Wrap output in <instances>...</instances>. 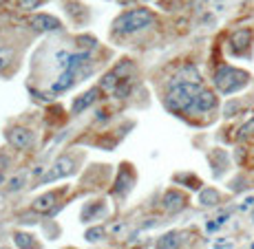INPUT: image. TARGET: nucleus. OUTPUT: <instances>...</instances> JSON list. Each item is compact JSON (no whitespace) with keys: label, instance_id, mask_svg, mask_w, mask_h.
<instances>
[{"label":"nucleus","instance_id":"obj_1","mask_svg":"<svg viewBox=\"0 0 254 249\" xmlns=\"http://www.w3.org/2000/svg\"><path fill=\"white\" fill-rule=\"evenodd\" d=\"M248 82H250V75L234 66H221L214 73V84H217V89L221 93H226V95L241 91L243 86H248Z\"/></svg>","mask_w":254,"mask_h":249},{"label":"nucleus","instance_id":"obj_2","mask_svg":"<svg viewBox=\"0 0 254 249\" xmlns=\"http://www.w3.org/2000/svg\"><path fill=\"white\" fill-rule=\"evenodd\" d=\"M153 20L155 18L148 9H133V11L122 13V16L115 20L113 29L117 33H135V31H139V29L148 27Z\"/></svg>","mask_w":254,"mask_h":249},{"label":"nucleus","instance_id":"obj_3","mask_svg":"<svg viewBox=\"0 0 254 249\" xmlns=\"http://www.w3.org/2000/svg\"><path fill=\"white\" fill-rule=\"evenodd\" d=\"M217 106H219L217 95H214L212 91H208V89H201L199 91V95L194 97L192 106L188 108V113L190 115H208V113H212Z\"/></svg>","mask_w":254,"mask_h":249},{"label":"nucleus","instance_id":"obj_4","mask_svg":"<svg viewBox=\"0 0 254 249\" xmlns=\"http://www.w3.org/2000/svg\"><path fill=\"white\" fill-rule=\"evenodd\" d=\"M230 51L232 55H246L252 47V31L250 29H241V31H234L230 36Z\"/></svg>","mask_w":254,"mask_h":249},{"label":"nucleus","instance_id":"obj_5","mask_svg":"<svg viewBox=\"0 0 254 249\" xmlns=\"http://www.w3.org/2000/svg\"><path fill=\"white\" fill-rule=\"evenodd\" d=\"M7 137H9V141L20 150H27V148L33 146V133L27 130V128H22V126H13V128H9Z\"/></svg>","mask_w":254,"mask_h":249},{"label":"nucleus","instance_id":"obj_6","mask_svg":"<svg viewBox=\"0 0 254 249\" xmlns=\"http://www.w3.org/2000/svg\"><path fill=\"white\" fill-rule=\"evenodd\" d=\"M73 170H75V163H73L71 159L62 157V159H58V163L53 165V168L45 174V181H56V179H60V177H66V174H71Z\"/></svg>","mask_w":254,"mask_h":249},{"label":"nucleus","instance_id":"obj_7","mask_svg":"<svg viewBox=\"0 0 254 249\" xmlns=\"http://www.w3.org/2000/svg\"><path fill=\"white\" fill-rule=\"evenodd\" d=\"M31 27L33 31H49V29H60V20L53 16H33L31 18Z\"/></svg>","mask_w":254,"mask_h":249},{"label":"nucleus","instance_id":"obj_8","mask_svg":"<svg viewBox=\"0 0 254 249\" xmlns=\"http://www.w3.org/2000/svg\"><path fill=\"white\" fill-rule=\"evenodd\" d=\"M97 95H100V91L97 89H91V91H86V95H82V97H77L75 100V104H73V113H82L84 108H89V106L93 104V101L97 100Z\"/></svg>","mask_w":254,"mask_h":249},{"label":"nucleus","instance_id":"obj_9","mask_svg":"<svg viewBox=\"0 0 254 249\" xmlns=\"http://www.w3.org/2000/svg\"><path fill=\"white\" fill-rule=\"evenodd\" d=\"M164 203H166V207H168V209L177 212V209H182L186 205V197L182 192H168V194H166V199H164Z\"/></svg>","mask_w":254,"mask_h":249},{"label":"nucleus","instance_id":"obj_10","mask_svg":"<svg viewBox=\"0 0 254 249\" xmlns=\"http://www.w3.org/2000/svg\"><path fill=\"white\" fill-rule=\"evenodd\" d=\"M53 205H56V194H45V197L33 201V209H36V212H49Z\"/></svg>","mask_w":254,"mask_h":249},{"label":"nucleus","instance_id":"obj_11","mask_svg":"<svg viewBox=\"0 0 254 249\" xmlns=\"http://www.w3.org/2000/svg\"><path fill=\"white\" fill-rule=\"evenodd\" d=\"M237 137H239L241 141H243V139H252V137H254V113L250 115V121H246V124L239 128Z\"/></svg>","mask_w":254,"mask_h":249},{"label":"nucleus","instance_id":"obj_12","mask_svg":"<svg viewBox=\"0 0 254 249\" xmlns=\"http://www.w3.org/2000/svg\"><path fill=\"white\" fill-rule=\"evenodd\" d=\"M177 243H179V236H177V234H166L162 241L157 243V247H159V249H175V247H177Z\"/></svg>","mask_w":254,"mask_h":249},{"label":"nucleus","instance_id":"obj_13","mask_svg":"<svg viewBox=\"0 0 254 249\" xmlns=\"http://www.w3.org/2000/svg\"><path fill=\"white\" fill-rule=\"evenodd\" d=\"M16 243L22 249H40V247H38V243L33 241L31 236H27V234H16Z\"/></svg>","mask_w":254,"mask_h":249},{"label":"nucleus","instance_id":"obj_14","mask_svg":"<svg viewBox=\"0 0 254 249\" xmlns=\"http://www.w3.org/2000/svg\"><path fill=\"white\" fill-rule=\"evenodd\" d=\"M11 51H7V49H0V71H4L9 64H11Z\"/></svg>","mask_w":254,"mask_h":249},{"label":"nucleus","instance_id":"obj_15","mask_svg":"<svg viewBox=\"0 0 254 249\" xmlns=\"http://www.w3.org/2000/svg\"><path fill=\"white\" fill-rule=\"evenodd\" d=\"M42 2H45V0H18V4H20L22 9H36V7H40Z\"/></svg>","mask_w":254,"mask_h":249}]
</instances>
